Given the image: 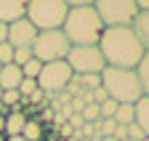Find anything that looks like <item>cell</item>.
<instances>
[{
    "label": "cell",
    "mask_w": 149,
    "mask_h": 141,
    "mask_svg": "<svg viewBox=\"0 0 149 141\" xmlns=\"http://www.w3.org/2000/svg\"><path fill=\"white\" fill-rule=\"evenodd\" d=\"M107 99H109V96H107V91H104L101 85L96 88V91H91V101H93V104H104Z\"/></svg>",
    "instance_id": "obj_27"
},
{
    "label": "cell",
    "mask_w": 149,
    "mask_h": 141,
    "mask_svg": "<svg viewBox=\"0 0 149 141\" xmlns=\"http://www.w3.org/2000/svg\"><path fill=\"white\" fill-rule=\"evenodd\" d=\"M93 11L99 13L104 27H130L139 13L133 0H93Z\"/></svg>",
    "instance_id": "obj_6"
},
{
    "label": "cell",
    "mask_w": 149,
    "mask_h": 141,
    "mask_svg": "<svg viewBox=\"0 0 149 141\" xmlns=\"http://www.w3.org/2000/svg\"><path fill=\"white\" fill-rule=\"evenodd\" d=\"M136 75H139V83H141V93L149 96V51H144V59L136 67Z\"/></svg>",
    "instance_id": "obj_15"
},
{
    "label": "cell",
    "mask_w": 149,
    "mask_h": 141,
    "mask_svg": "<svg viewBox=\"0 0 149 141\" xmlns=\"http://www.w3.org/2000/svg\"><path fill=\"white\" fill-rule=\"evenodd\" d=\"M80 115H83V120H85V122H99V120H101V112H99V104H93V101H91V104H85Z\"/></svg>",
    "instance_id": "obj_21"
},
{
    "label": "cell",
    "mask_w": 149,
    "mask_h": 141,
    "mask_svg": "<svg viewBox=\"0 0 149 141\" xmlns=\"http://www.w3.org/2000/svg\"><path fill=\"white\" fill-rule=\"evenodd\" d=\"M69 13V6L64 0H29L27 3V19L35 24L37 32L61 29Z\"/></svg>",
    "instance_id": "obj_4"
},
{
    "label": "cell",
    "mask_w": 149,
    "mask_h": 141,
    "mask_svg": "<svg viewBox=\"0 0 149 141\" xmlns=\"http://www.w3.org/2000/svg\"><path fill=\"white\" fill-rule=\"evenodd\" d=\"M24 125H27V112H24V109H11L8 117H6V138L22 136Z\"/></svg>",
    "instance_id": "obj_14"
},
{
    "label": "cell",
    "mask_w": 149,
    "mask_h": 141,
    "mask_svg": "<svg viewBox=\"0 0 149 141\" xmlns=\"http://www.w3.org/2000/svg\"><path fill=\"white\" fill-rule=\"evenodd\" d=\"M0 136H6V115H0Z\"/></svg>",
    "instance_id": "obj_32"
},
{
    "label": "cell",
    "mask_w": 149,
    "mask_h": 141,
    "mask_svg": "<svg viewBox=\"0 0 149 141\" xmlns=\"http://www.w3.org/2000/svg\"><path fill=\"white\" fill-rule=\"evenodd\" d=\"M128 138H130V141H144L146 136L141 133V128L136 125V122H130V125H128Z\"/></svg>",
    "instance_id": "obj_26"
},
{
    "label": "cell",
    "mask_w": 149,
    "mask_h": 141,
    "mask_svg": "<svg viewBox=\"0 0 149 141\" xmlns=\"http://www.w3.org/2000/svg\"><path fill=\"white\" fill-rule=\"evenodd\" d=\"M3 107L22 109V93H19V91H3Z\"/></svg>",
    "instance_id": "obj_19"
},
{
    "label": "cell",
    "mask_w": 149,
    "mask_h": 141,
    "mask_svg": "<svg viewBox=\"0 0 149 141\" xmlns=\"http://www.w3.org/2000/svg\"><path fill=\"white\" fill-rule=\"evenodd\" d=\"M139 11H149V0H133Z\"/></svg>",
    "instance_id": "obj_31"
},
{
    "label": "cell",
    "mask_w": 149,
    "mask_h": 141,
    "mask_svg": "<svg viewBox=\"0 0 149 141\" xmlns=\"http://www.w3.org/2000/svg\"><path fill=\"white\" fill-rule=\"evenodd\" d=\"M67 64L72 69V75H101L104 72V56H101V51L99 45H72L69 48V53H67Z\"/></svg>",
    "instance_id": "obj_7"
},
{
    "label": "cell",
    "mask_w": 149,
    "mask_h": 141,
    "mask_svg": "<svg viewBox=\"0 0 149 141\" xmlns=\"http://www.w3.org/2000/svg\"><path fill=\"white\" fill-rule=\"evenodd\" d=\"M37 91V80H29V77H24L22 80V85H19V93H22V101H27L32 93Z\"/></svg>",
    "instance_id": "obj_23"
},
{
    "label": "cell",
    "mask_w": 149,
    "mask_h": 141,
    "mask_svg": "<svg viewBox=\"0 0 149 141\" xmlns=\"http://www.w3.org/2000/svg\"><path fill=\"white\" fill-rule=\"evenodd\" d=\"M144 141H149V138H144Z\"/></svg>",
    "instance_id": "obj_36"
},
{
    "label": "cell",
    "mask_w": 149,
    "mask_h": 141,
    "mask_svg": "<svg viewBox=\"0 0 149 141\" xmlns=\"http://www.w3.org/2000/svg\"><path fill=\"white\" fill-rule=\"evenodd\" d=\"M40 69H43V61H37L35 56L22 67V75L24 77H29V80H37V77H40Z\"/></svg>",
    "instance_id": "obj_18"
},
{
    "label": "cell",
    "mask_w": 149,
    "mask_h": 141,
    "mask_svg": "<svg viewBox=\"0 0 149 141\" xmlns=\"http://www.w3.org/2000/svg\"><path fill=\"white\" fill-rule=\"evenodd\" d=\"M104 22L99 19V13L93 11V6L85 8H69L67 19H64V38L69 45H99L101 35H104Z\"/></svg>",
    "instance_id": "obj_2"
},
{
    "label": "cell",
    "mask_w": 149,
    "mask_h": 141,
    "mask_svg": "<svg viewBox=\"0 0 149 141\" xmlns=\"http://www.w3.org/2000/svg\"><path fill=\"white\" fill-rule=\"evenodd\" d=\"M45 99H48V96H45V93L40 91V88H37V91H35V93H32V96H29L27 101H22V104H40V101H45Z\"/></svg>",
    "instance_id": "obj_28"
},
{
    "label": "cell",
    "mask_w": 149,
    "mask_h": 141,
    "mask_svg": "<svg viewBox=\"0 0 149 141\" xmlns=\"http://www.w3.org/2000/svg\"><path fill=\"white\" fill-rule=\"evenodd\" d=\"M22 136L27 141H43V122L35 120V117H27V125H24Z\"/></svg>",
    "instance_id": "obj_16"
},
{
    "label": "cell",
    "mask_w": 149,
    "mask_h": 141,
    "mask_svg": "<svg viewBox=\"0 0 149 141\" xmlns=\"http://www.w3.org/2000/svg\"><path fill=\"white\" fill-rule=\"evenodd\" d=\"M35 38H37V29H35V24L27 19H19V22H13V24H8V45H13V48H32V43H35Z\"/></svg>",
    "instance_id": "obj_9"
},
{
    "label": "cell",
    "mask_w": 149,
    "mask_h": 141,
    "mask_svg": "<svg viewBox=\"0 0 149 141\" xmlns=\"http://www.w3.org/2000/svg\"><path fill=\"white\" fill-rule=\"evenodd\" d=\"M125 141H130V138H125Z\"/></svg>",
    "instance_id": "obj_35"
},
{
    "label": "cell",
    "mask_w": 149,
    "mask_h": 141,
    "mask_svg": "<svg viewBox=\"0 0 149 141\" xmlns=\"http://www.w3.org/2000/svg\"><path fill=\"white\" fill-rule=\"evenodd\" d=\"M130 29L139 38V43L144 45V51H149V11H139L133 24H130Z\"/></svg>",
    "instance_id": "obj_12"
},
{
    "label": "cell",
    "mask_w": 149,
    "mask_h": 141,
    "mask_svg": "<svg viewBox=\"0 0 149 141\" xmlns=\"http://www.w3.org/2000/svg\"><path fill=\"white\" fill-rule=\"evenodd\" d=\"M6 141H27L24 136H11V138H6Z\"/></svg>",
    "instance_id": "obj_33"
},
{
    "label": "cell",
    "mask_w": 149,
    "mask_h": 141,
    "mask_svg": "<svg viewBox=\"0 0 149 141\" xmlns=\"http://www.w3.org/2000/svg\"><path fill=\"white\" fill-rule=\"evenodd\" d=\"M99 51L107 67L117 69H136L144 59V45L139 43L130 27H107L99 40Z\"/></svg>",
    "instance_id": "obj_1"
},
{
    "label": "cell",
    "mask_w": 149,
    "mask_h": 141,
    "mask_svg": "<svg viewBox=\"0 0 149 141\" xmlns=\"http://www.w3.org/2000/svg\"><path fill=\"white\" fill-rule=\"evenodd\" d=\"M69 40L64 38L61 29H48V32H37V38L32 43V56L43 64H51V61H67V53H69Z\"/></svg>",
    "instance_id": "obj_5"
},
{
    "label": "cell",
    "mask_w": 149,
    "mask_h": 141,
    "mask_svg": "<svg viewBox=\"0 0 149 141\" xmlns=\"http://www.w3.org/2000/svg\"><path fill=\"white\" fill-rule=\"evenodd\" d=\"M117 107H120V104H117L115 99H107L104 104H99V112H101V120H112V117H115V112H117Z\"/></svg>",
    "instance_id": "obj_22"
},
{
    "label": "cell",
    "mask_w": 149,
    "mask_h": 141,
    "mask_svg": "<svg viewBox=\"0 0 149 141\" xmlns=\"http://www.w3.org/2000/svg\"><path fill=\"white\" fill-rule=\"evenodd\" d=\"M69 8H85V6H93V0H64Z\"/></svg>",
    "instance_id": "obj_29"
},
{
    "label": "cell",
    "mask_w": 149,
    "mask_h": 141,
    "mask_svg": "<svg viewBox=\"0 0 149 141\" xmlns=\"http://www.w3.org/2000/svg\"><path fill=\"white\" fill-rule=\"evenodd\" d=\"M0 141H6V136H0Z\"/></svg>",
    "instance_id": "obj_34"
},
{
    "label": "cell",
    "mask_w": 149,
    "mask_h": 141,
    "mask_svg": "<svg viewBox=\"0 0 149 141\" xmlns=\"http://www.w3.org/2000/svg\"><path fill=\"white\" fill-rule=\"evenodd\" d=\"M27 3L29 0H0V22L13 24L27 16Z\"/></svg>",
    "instance_id": "obj_10"
},
{
    "label": "cell",
    "mask_w": 149,
    "mask_h": 141,
    "mask_svg": "<svg viewBox=\"0 0 149 141\" xmlns=\"http://www.w3.org/2000/svg\"><path fill=\"white\" fill-rule=\"evenodd\" d=\"M32 59V48H13V64L16 67H24Z\"/></svg>",
    "instance_id": "obj_24"
},
{
    "label": "cell",
    "mask_w": 149,
    "mask_h": 141,
    "mask_svg": "<svg viewBox=\"0 0 149 141\" xmlns=\"http://www.w3.org/2000/svg\"><path fill=\"white\" fill-rule=\"evenodd\" d=\"M101 88L107 91V96L115 99L117 104H136L144 96L136 69L104 67V72H101Z\"/></svg>",
    "instance_id": "obj_3"
},
{
    "label": "cell",
    "mask_w": 149,
    "mask_h": 141,
    "mask_svg": "<svg viewBox=\"0 0 149 141\" xmlns=\"http://www.w3.org/2000/svg\"><path fill=\"white\" fill-rule=\"evenodd\" d=\"M74 77H77V75H74ZM77 83H80L83 91H96V88L101 85V75H83V77H77Z\"/></svg>",
    "instance_id": "obj_20"
},
{
    "label": "cell",
    "mask_w": 149,
    "mask_h": 141,
    "mask_svg": "<svg viewBox=\"0 0 149 141\" xmlns=\"http://www.w3.org/2000/svg\"><path fill=\"white\" fill-rule=\"evenodd\" d=\"M6 40H8V24L0 22V43H6Z\"/></svg>",
    "instance_id": "obj_30"
},
{
    "label": "cell",
    "mask_w": 149,
    "mask_h": 141,
    "mask_svg": "<svg viewBox=\"0 0 149 141\" xmlns=\"http://www.w3.org/2000/svg\"><path fill=\"white\" fill-rule=\"evenodd\" d=\"M133 122L141 128V133L149 138V96H141L133 104Z\"/></svg>",
    "instance_id": "obj_13"
},
{
    "label": "cell",
    "mask_w": 149,
    "mask_h": 141,
    "mask_svg": "<svg viewBox=\"0 0 149 141\" xmlns=\"http://www.w3.org/2000/svg\"><path fill=\"white\" fill-rule=\"evenodd\" d=\"M72 77H74V75H72V69H69L67 61H51V64H43L40 77H37V88H40V91L51 99V96H56V93L67 91V85H69Z\"/></svg>",
    "instance_id": "obj_8"
},
{
    "label": "cell",
    "mask_w": 149,
    "mask_h": 141,
    "mask_svg": "<svg viewBox=\"0 0 149 141\" xmlns=\"http://www.w3.org/2000/svg\"><path fill=\"white\" fill-rule=\"evenodd\" d=\"M112 120H115L117 125H130V122H133V104H120Z\"/></svg>",
    "instance_id": "obj_17"
},
{
    "label": "cell",
    "mask_w": 149,
    "mask_h": 141,
    "mask_svg": "<svg viewBox=\"0 0 149 141\" xmlns=\"http://www.w3.org/2000/svg\"><path fill=\"white\" fill-rule=\"evenodd\" d=\"M24 75H22V67L16 64H6L0 69V91H19Z\"/></svg>",
    "instance_id": "obj_11"
},
{
    "label": "cell",
    "mask_w": 149,
    "mask_h": 141,
    "mask_svg": "<svg viewBox=\"0 0 149 141\" xmlns=\"http://www.w3.org/2000/svg\"><path fill=\"white\" fill-rule=\"evenodd\" d=\"M6 64H13V45L0 43V67H6Z\"/></svg>",
    "instance_id": "obj_25"
}]
</instances>
